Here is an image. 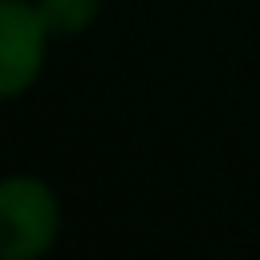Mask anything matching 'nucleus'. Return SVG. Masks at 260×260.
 Returning a JSON list of instances; mask_svg holds the SVG:
<instances>
[{"mask_svg": "<svg viewBox=\"0 0 260 260\" xmlns=\"http://www.w3.org/2000/svg\"><path fill=\"white\" fill-rule=\"evenodd\" d=\"M0 252L8 260L37 256L57 236V203L37 179H8L0 187Z\"/></svg>", "mask_w": 260, "mask_h": 260, "instance_id": "1", "label": "nucleus"}, {"mask_svg": "<svg viewBox=\"0 0 260 260\" xmlns=\"http://www.w3.org/2000/svg\"><path fill=\"white\" fill-rule=\"evenodd\" d=\"M98 12V0H41V16L49 24V32H81Z\"/></svg>", "mask_w": 260, "mask_h": 260, "instance_id": "3", "label": "nucleus"}, {"mask_svg": "<svg viewBox=\"0 0 260 260\" xmlns=\"http://www.w3.org/2000/svg\"><path fill=\"white\" fill-rule=\"evenodd\" d=\"M45 16L41 8H28L24 0L0 4V89L4 98H16L41 69L45 53Z\"/></svg>", "mask_w": 260, "mask_h": 260, "instance_id": "2", "label": "nucleus"}]
</instances>
